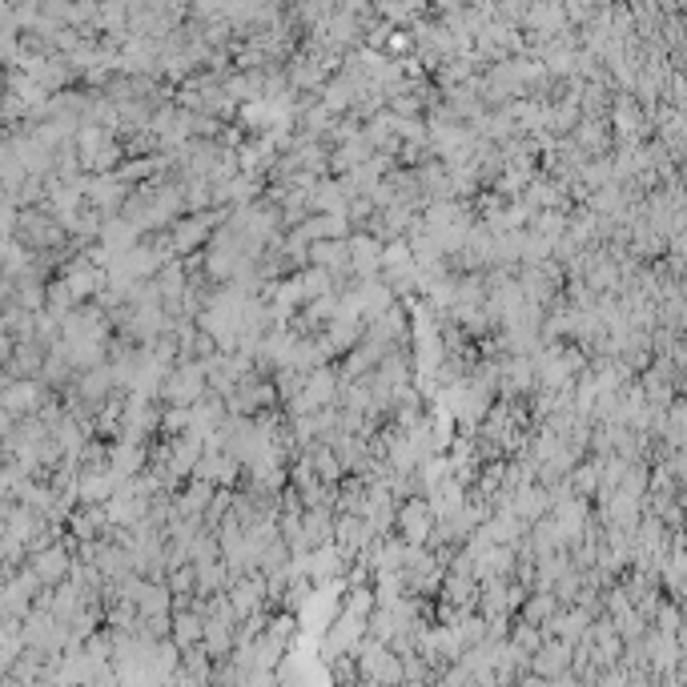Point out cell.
<instances>
[{"instance_id": "1", "label": "cell", "mask_w": 687, "mask_h": 687, "mask_svg": "<svg viewBox=\"0 0 687 687\" xmlns=\"http://www.w3.org/2000/svg\"><path fill=\"white\" fill-rule=\"evenodd\" d=\"M157 390L165 394L169 406H193L197 398H205V370H201V362H177L174 370L161 378Z\"/></svg>"}, {"instance_id": "2", "label": "cell", "mask_w": 687, "mask_h": 687, "mask_svg": "<svg viewBox=\"0 0 687 687\" xmlns=\"http://www.w3.org/2000/svg\"><path fill=\"white\" fill-rule=\"evenodd\" d=\"M394 527H398V539H402L406 547H426V543H431L434 514H431V506H426V499H406V503H398Z\"/></svg>"}, {"instance_id": "3", "label": "cell", "mask_w": 687, "mask_h": 687, "mask_svg": "<svg viewBox=\"0 0 687 687\" xmlns=\"http://www.w3.org/2000/svg\"><path fill=\"white\" fill-rule=\"evenodd\" d=\"M346 250H350V278H358V281L378 278V270H382V242H378V237L350 234Z\"/></svg>"}, {"instance_id": "4", "label": "cell", "mask_w": 687, "mask_h": 687, "mask_svg": "<svg viewBox=\"0 0 687 687\" xmlns=\"http://www.w3.org/2000/svg\"><path fill=\"white\" fill-rule=\"evenodd\" d=\"M571 672V643L563 639H543V647L531 656L527 675H539V680H559V675Z\"/></svg>"}, {"instance_id": "5", "label": "cell", "mask_w": 687, "mask_h": 687, "mask_svg": "<svg viewBox=\"0 0 687 687\" xmlns=\"http://www.w3.org/2000/svg\"><path fill=\"white\" fill-rule=\"evenodd\" d=\"M567 141H571L583 157H611V145H615L607 121H579V125L571 129V137H567Z\"/></svg>"}, {"instance_id": "6", "label": "cell", "mask_w": 687, "mask_h": 687, "mask_svg": "<svg viewBox=\"0 0 687 687\" xmlns=\"http://www.w3.org/2000/svg\"><path fill=\"white\" fill-rule=\"evenodd\" d=\"M298 229L306 234V242H346L350 237V221L342 213H310Z\"/></svg>"}, {"instance_id": "7", "label": "cell", "mask_w": 687, "mask_h": 687, "mask_svg": "<svg viewBox=\"0 0 687 687\" xmlns=\"http://www.w3.org/2000/svg\"><path fill=\"white\" fill-rule=\"evenodd\" d=\"M346 210V185L338 177H317L310 189V213H342Z\"/></svg>"}, {"instance_id": "8", "label": "cell", "mask_w": 687, "mask_h": 687, "mask_svg": "<svg viewBox=\"0 0 687 687\" xmlns=\"http://www.w3.org/2000/svg\"><path fill=\"white\" fill-rule=\"evenodd\" d=\"M306 451V459H310V470H314V478L322 486H338L342 483V467H338V459H334V451L326 442H310V446H302Z\"/></svg>"}, {"instance_id": "9", "label": "cell", "mask_w": 687, "mask_h": 687, "mask_svg": "<svg viewBox=\"0 0 687 687\" xmlns=\"http://www.w3.org/2000/svg\"><path fill=\"white\" fill-rule=\"evenodd\" d=\"M317 93H322V97H317V105H322L330 117H346L350 105H354V85H350L346 76H334V81H326Z\"/></svg>"}, {"instance_id": "10", "label": "cell", "mask_w": 687, "mask_h": 687, "mask_svg": "<svg viewBox=\"0 0 687 687\" xmlns=\"http://www.w3.org/2000/svg\"><path fill=\"white\" fill-rule=\"evenodd\" d=\"M555 611H559L555 595H547V591H535V595H527V603H522V623H527V627H539V631H543V627L551 623Z\"/></svg>"}, {"instance_id": "11", "label": "cell", "mask_w": 687, "mask_h": 687, "mask_svg": "<svg viewBox=\"0 0 687 687\" xmlns=\"http://www.w3.org/2000/svg\"><path fill=\"white\" fill-rule=\"evenodd\" d=\"M567 486H571L575 499H595V491H599V459L579 462V467L567 475Z\"/></svg>"}, {"instance_id": "12", "label": "cell", "mask_w": 687, "mask_h": 687, "mask_svg": "<svg viewBox=\"0 0 687 687\" xmlns=\"http://www.w3.org/2000/svg\"><path fill=\"white\" fill-rule=\"evenodd\" d=\"M141 615H169L174 611V595H169L165 583H145V595L137 599Z\"/></svg>"}, {"instance_id": "13", "label": "cell", "mask_w": 687, "mask_h": 687, "mask_svg": "<svg viewBox=\"0 0 687 687\" xmlns=\"http://www.w3.org/2000/svg\"><path fill=\"white\" fill-rule=\"evenodd\" d=\"M145 467V451L137 442H125L113 451V478H129V475H141Z\"/></svg>"}, {"instance_id": "14", "label": "cell", "mask_w": 687, "mask_h": 687, "mask_svg": "<svg viewBox=\"0 0 687 687\" xmlns=\"http://www.w3.org/2000/svg\"><path fill=\"white\" fill-rule=\"evenodd\" d=\"M506 643H511V647H519L522 656H535V651L543 647V631H539V627L519 623L514 631H506Z\"/></svg>"}, {"instance_id": "15", "label": "cell", "mask_w": 687, "mask_h": 687, "mask_svg": "<svg viewBox=\"0 0 687 687\" xmlns=\"http://www.w3.org/2000/svg\"><path fill=\"white\" fill-rule=\"evenodd\" d=\"M161 431L165 434H185L189 431V406H169L165 415H161Z\"/></svg>"}, {"instance_id": "16", "label": "cell", "mask_w": 687, "mask_h": 687, "mask_svg": "<svg viewBox=\"0 0 687 687\" xmlns=\"http://www.w3.org/2000/svg\"><path fill=\"white\" fill-rule=\"evenodd\" d=\"M105 242L109 245H133L137 242V226L133 221H113V226L105 229Z\"/></svg>"}, {"instance_id": "17", "label": "cell", "mask_w": 687, "mask_h": 687, "mask_svg": "<svg viewBox=\"0 0 687 687\" xmlns=\"http://www.w3.org/2000/svg\"><path fill=\"white\" fill-rule=\"evenodd\" d=\"M121 193H125L121 177H113V182H97V201L101 205H117L121 201Z\"/></svg>"}, {"instance_id": "18", "label": "cell", "mask_w": 687, "mask_h": 687, "mask_svg": "<svg viewBox=\"0 0 687 687\" xmlns=\"http://www.w3.org/2000/svg\"><path fill=\"white\" fill-rule=\"evenodd\" d=\"M386 49H390V53H410V49H415L410 45V32L406 29H390L386 32Z\"/></svg>"}, {"instance_id": "19", "label": "cell", "mask_w": 687, "mask_h": 687, "mask_svg": "<svg viewBox=\"0 0 687 687\" xmlns=\"http://www.w3.org/2000/svg\"><path fill=\"white\" fill-rule=\"evenodd\" d=\"M113 491V478H89V486H85V495H89V499H105V495Z\"/></svg>"}, {"instance_id": "20", "label": "cell", "mask_w": 687, "mask_h": 687, "mask_svg": "<svg viewBox=\"0 0 687 687\" xmlns=\"http://www.w3.org/2000/svg\"><path fill=\"white\" fill-rule=\"evenodd\" d=\"M61 567H65L61 555H49V559H40V571H49V575H57V571H61Z\"/></svg>"}, {"instance_id": "21", "label": "cell", "mask_w": 687, "mask_h": 687, "mask_svg": "<svg viewBox=\"0 0 687 687\" xmlns=\"http://www.w3.org/2000/svg\"><path fill=\"white\" fill-rule=\"evenodd\" d=\"M519 687H551V680H539V675H522Z\"/></svg>"}]
</instances>
